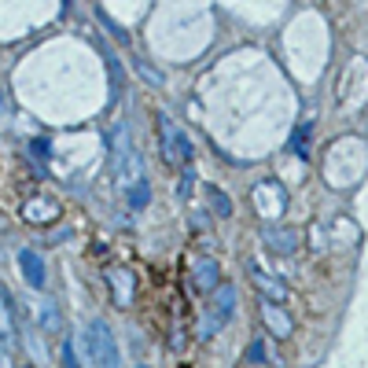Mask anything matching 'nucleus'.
<instances>
[{
	"label": "nucleus",
	"mask_w": 368,
	"mask_h": 368,
	"mask_svg": "<svg viewBox=\"0 0 368 368\" xmlns=\"http://www.w3.org/2000/svg\"><path fill=\"white\" fill-rule=\"evenodd\" d=\"M232 313H236V287L232 284H217L210 291V302H206L199 335H203V339H214V335L232 321Z\"/></svg>",
	"instance_id": "nucleus-1"
},
{
	"label": "nucleus",
	"mask_w": 368,
	"mask_h": 368,
	"mask_svg": "<svg viewBox=\"0 0 368 368\" xmlns=\"http://www.w3.org/2000/svg\"><path fill=\"white\" fill-rule=\"evenodd\" d=\"M82 343H85V357L96 368H118V343H115V335H110V328L103 321L85 324Z\"/></svg>",
	"instance_id": "nucleus-2"
},
{
	"label": "nucleus",
	"mask_w": 368,
	"mask_h": 368,
	"mask_svg": "<svg viewBox=\"0 0 368 368\" xmlns=\"http://www.w3.org/2000/svg\"><path fill=\"white\" fill-rule=\"evenodd\" d=\"M115 177H118V188L122 191H129L133 184L140 181H148L144 177V163H140V151L133 148V140H129V129H118V140H115Z\"/></svg>",
	"instance_id": "nucleus-3"
},
{
	"label": "nucleus",
	"mask_w": 368,
	"mask_h": 368,
	"mask_svg": "<svg viewBox=\"0 0 368 368\" xmlns=\"http://www.w3.org/2000/svg\"><path fill=\"white\" fill-rule=\"evenodd\" d=\"M158 137H163V158L170 166H184L188 158H191V144H188V137L173 125V118L170 115H158Z\"/></svg>",
	"instance_id": "nucleus-4"
},
{
	"label": "nucleus",
	"mask_w": 368,
	"mask_h": 368,
	"mask_svg": "<svg viewBox=\"0 0 368 368\" xmlns=\"http://www.w3.org/2000/svg\"><path fill=\"white\" fill-rule=\"evenodd\" d=\"M247 273H250L254 287L262 291V298L277 302V306H284V302L291 298V291H287V284H284V280H277V277H269V273H262V265H247Z\"/></svg>",
	"instance_id": "nucleus-5"
},
{
	"label": "nucleus",
	"mask_w": 368,
	"mask_h": 368,
	"mask_svg": "<svg viewBox=\"0 0 368 368\" xmlns=\"http://www.w3.org/2000/svg\"><path fill=\"white\" fill-rule=\"evenodd\" d=\"M262 243L269 250H277V254H295L298 250V232L295 229H265Z\"/></svg>",
	"instance_id": "nucleus-6"
},
{
	"label": "nucleus",
	"mask_w": 368,
	"mask_h": 368,
	"mask_svg": "<svg viewBox=\"0 0 368 368\" xmlns=\"http://www.w3.org/2000/svg\"><path fill=\"white\" fill-rule=\"evenodd\" d=\"M19 265H23V277H26V284L30 287H44V258L37 250H19Z\"/></svg>",
	"instance_id": "nucleus-7"
},
{
	"label": "nucleus",
	"mask_w": 368,
	"mask_h": 368,
	"mask_svg": "<svg viewBox=\"0 0 368 368\" xmlns=\"http://www.w3.org/2000/svg\"><path fill=\"white\" fill-rule=\"evenodd\" d=\"M191 277H196V287H199V291L210 295L214 287L221 284V269H217V262H214V258H199V262H196V269H191Z\"/></svg>",
	"instance_id": "nucleus-8"
},
{
	"label": "nucleus",
	"mask_w": 368,
	"mask_h": 368,
	"mask_svg": "<svg viewBox=\"0 0 368 368\" xmlns=\"http://www.w3.org/2000/svg\"><path fill=\"white\" fill-rule=\"evenodd\" d=\"M262 317H265V324H269V331H273L277 339H287V335H291V317H287L284 310H277V302L262 298Z\"/></svg>",
	"instance_id": "nucleus-9"
},
{
	"label": "nucleus",
	"mask_w": 368,
	"mask_h": 368,
	"mask_svg": "<svg viewBox=\"0 0 368 368\" xmlns=\"http://www.w3.org/2000/svg\"><path fill=\"white\" fill-rule=\"evenodd\" d=\"M206 199L214 203V214L217 217H232V199L225 196L221 188H214V184H206Z\"/></svg>",
	"instance_id": "nucleus-10"
},
{
	"label": "nucleus",
	"mask_w": 368,
	"mask_h": 368,
	"mask_svg": "<svg viewBox=\"0 0 368 368\" xmlns=\"http://www.w3.org/2000/svg\"><path fill=\"white\" fill-rule=\"evenodd\" d=\"M125 199H129V206H133V210H144V206H148V199H151V188H148V181L133 184L129 191H125Z\"/></svg>",
	"instance_id": "nucleus-11"
},
{
	"label": "nucleus",
	"mask_w": 368,
	"mask_h": 368,
	"mask_svg": "<svg viewBox=\"0 0 368 368\" xmlns=\"http://www.w3.org/2000/svg\"><path fill=\"white\" fill-rule=\"evenodd\" d=\"M306 144H310V122H302L298 129L291 133V151H295L298 158H306V155H310V148H306Z\"/></svg>",
	"instance_id": "nucleus-12"
},
{
	"label": "nucleus",
	"mask_w": 368,
	"mask_h": 368,
	"mask_svg": "<svg viewBox=\"0 0 368 368\" xmlns=\"http://www.w3.org/2000/svg\"><path fill=\"white\" fill-rule=\"evenodd\" d=\"M41 328H44V331H59V328H63V317H59V310L52 306V302H44V313H41Z\"/></svg>",
	"instance_id": "nucleus-13"
},
{
	"label": "nucleus",
	"mask_w": 368,
	"mask_h": 368,
	"mask_svg": "<svg viewBox=\"0 0 368 368\" xmlns=\"http://www.w3.org/2000/svg\"><path fill=\"white\" fill-rule=\"evenodd\" d=\"M11 335V313H8V291L0 287V339Z\"/></svg>",
	"instance_id": "nucleus-14"
},
{
	"label": "nucleus",
	"mask_w": 368,
	"mask_h": 368,
	"mask_svg": "<svg viewBox=\"0 0 368 368\" xmlns=\"http://www.w3.org/2000/svg\"><path fill=\"white\" fill-rule=\"evenodd\" d=\"M247 357H250L254 364H262V361H265V346H262V343H250V350H247Z\"/></svg>",
	"instance_id": "nucleus-15"
},
{
	"label": "nucleus",
	"mask_w": 368,
	"mask_h": 368,
	"mask_svg": "<svg viewBox=\"0 0 368 368\" xmlns=\"http://www.w3.org/2000/svg\"><path fill=\"white\" fill-rule=\"evenodd\" d=\"M0 368H11V364H8V350H4V346H0Z\"/></svg>",
	"instance_id": "nucleus-16"
},
{
	"label": "nucleus",
	"mask_w": 368,
	"mask_h": 368,
	"mask_svg": "<svg viewBox=\"0 0 368 368\" xmlns=\"http://www.w3.org/2000/svg\"><path fill=\"white\" fill-rule=\"evenodd\" d=\"M23 368H34V364H23Z\"/></svg>",
	"instance_id": "nucleus-17"
},
{
	"label": "nucleus",
	"mask_w": 368,
	"mask_h": 368,
	"mask_svg": "<svg viewBox=\"0 0 368 368\" xmlns=\"http://www.w3.org/2000/svg\"><path fill=\"white\" fill-rule=\"evenodd\" d=\"M137 368H148V364H137Z\"/></svg>",
	"instance_id": "nucleus-18"
}]
</instances>
